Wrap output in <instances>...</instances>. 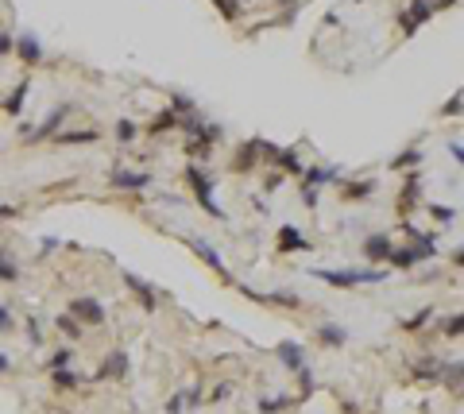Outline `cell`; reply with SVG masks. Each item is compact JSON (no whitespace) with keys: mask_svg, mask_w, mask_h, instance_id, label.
<instances>
[{"mask_svg":"<svg viewBox=\"0 0 464 414\" xmlns=\"http://www.w3.org/2000/svg\"><path fill=\"white\" fill-rule=\"evenodd\" d=\"M259 144H263L259 136L244 139V144L236 148V155H232V167H228V170H232V175H252L256 167H263V159H259Z\"/></svg>","mask_w":464,"mask_h":414,"instance_id":"obj_17","label":"cell"},{"mask_svg":"<svg viewBox=\"0 0 464 414\" xmlns=\"http://www.w3.org/2000/svg\"><path fill=\"white\" fill-rule=\"evenodd\" d=\"M275 248H279V256H302V252H314V244H310V237L302 233L298 225H279L275 233Z\"/></svg>","mask_w":464,"mask_h":414,"instance_id":"obj_12","label":"cell"},{"mask_svg":"<svg viewBox=\"0 0 464 414\" xmlns=\"http://www.w3.org/2000/svg\"><path fill=\"white\" fill-rule=\"evenodd\" d=\"M445 364H449V360H441V356H434V353H425L422 360H414V368H410V379H414V384H441Z\"/></svg>","mask_w":464,"mask_h":414,"instance_id":"obj_18","label":"cell"},{"mask_svg":"<svg viewBox=\"0 0 464 414\" xmlns=\"http://www.w3.org/2000/svg\"><path fill=\"white\" fill-rule=\"evenodd\" d=\"M283 178H287V175H283V170H271V175L263 178V190H267V194H275V190L283 186Z\"/></svg>","mask_w":464,"mask_h":414,"instance_id":"obj_50","label":"cell"},{"mask_svg":"<svg viewBox=\"0 0 464 414\" xmlns=\"http://www.w3.org/2000/svg\"><path fill=\"white\" fill-rule=\"evenodd\" d=\"M434 0H410L403 12H399V31H403V39H414L418 28H425V23L434 20Z\"/></svg>","mask_w":464,"mask_h":414,"instance_id":"obj_7","label":"cell"},{"mask_svg":"<svg viewBox=\"0 0 464 414\" xmlns=\"http://www.w3.org/2000/svg\"><path fill=\"white\" fill-rule=\"evenodd\" d=\"M294 406H302L298 403V395H259L256 399L259 414H287V411H294Z\"/></svg>","mask_w":464,"mask_h":414,"instance_id":"obj_25","label":"cell"},{"mask_svg":"<svg viewBox=\"0 0 464 414\" xmlns=\"http://www.w3.org/2000/svg\"><path fill=\"white\" fill-rule=\"evenodd\" d=\"M294 379H298V403H306V399H310V395H314L317 391V379H314V368H310V364H302V368H298V372H294Z\"/></svg>","mask_w":464,"mask_h":414,"instance_id":"obj_35","label":"cell"},{"mask_svg":"<svg viewBox=\"0 0 464 414\" xmlns=\"http://www.w3.org/2000/svg\"><path fill=\"white\" fill-rule=\"evenodd\" d=\"M391 248H395V240L387 237V233H372V237H364V244H360V256H364L372 267H387Z\"/></svg>","mask_w":464,"mask_h":414,"instance_id":"obj_16","label":"cell"},{"mask_svg":"<svg viewBox=\"0 0 464 414\" xmlns=\"http://www.w3.org/2000/svg\"><path fill=\"white\" fill-rule=\"evenodd\" d=\"M70 117H74V105H70V101L54 105V109H50L43 120H35V132L28 136V148H31V144H47V139H54L62 128H66V120H70Z\"/></svg>","mask_w":464,"mask_h":414,"instance_id":"obj_5","label":"cell"},{"mask_svg":"<svg viewBox=\"0 0 464 414\" xmlns=\"http://www.w3.org/2000/svg\"><path fill=\"white\" fill-rule=\"evenodd\" d=\"M28 93H31V78H20L16 86L8 89V97L0 101V109L8 112L12 120H20L23 117V105H28Z\"/></svg>","mask_w":464,"mask_h":414,"instance_id":"obj_23","label":"cell"},{"mask_svg":"<svg viewBox=\"0 0 464 414\" xmlns=\"http://www.w3.org/2000/svg\"><path fill=\"white\" fill-rule=\"evenodd\" d=\"M97 139H101L97 128H62L50 144L54 148H85V144H97Z\"/></svg>","mask_w":464,"mask_h":414,"instance_id":"obj_24","label":"cell"},{"mask_svg":"<svg viewBox=\"0 0 464 414\" xmlns=\"http://www.w3.org/2000/svg\"><path fill=\"white\" fill-rule=\"evenodd\" d=\"M182 395H186V406H190V411H198V406H205V387H201V384L186 387Z\"/></svg>","mask_w":464,"mask_h":414,"instance_id":"obj_44","label":"cell"},{"mask_svg":"<svg viewBox=\"0 0 464 414\" xmlns=\"http://www.w3.org/2000/svg\"><path fill=\"white\" fill-rule=\"evenodd\" d=\"M112 136H117L120 148H132V144L143 136V124H139V120H132V117H120L117 124H112Z\"/></svg>","mask_w":464,"mask_h":414,"instance_id":"obj_29","label":"cell"},{"mask_svg":"<svg viewBox=\"0 0 464 414\" xmlns=\"http://www.w3.org/2000/svg\"><path fill=\"white\" fill-rule=\"evenodd\" d=\"M410 252H414L418 264L437 259V237H434V233H414V237H410Z\"/></svg>","mask_w":464,"mask_h":414,"instance_id":"obj_28","label":"cell"},{"mask_svg":"<svg viewBox=\"0 0 464 414\" xmlns=\"http://www.w3.org/2000/svg\"><path fill=\"white\" fill-rule=\"evenodd\" d=\"M228 395H232V379H221V384L213 387V395H209L205 403H225Z\"/></svg>","mask_w":464,"mask_h":414,"instance_id":"obj_45","label":"cell"},{"mask_svg":"<svg viewBox=\"0 0 464 414\" xmlns=\"http://www.w3.org/2000/svg\"><path fill=\"white\" fill-rule=\"evenodd\" d=\"M437 329H441L445 341H461V337H464V310H461V314L441 317V326H437Z\"/></svg>","mask_w":464,"mask_h":414,"instance_id":"obj_38","label":"cell"},{"mask_svg":"<svg viewBox=\"0 0 464 414\" xmlns=\"http://www.w3.org/2000/svg\"><path fill=\"white\" fill-rule=\"evenodd\" d=\"M298 197H302V206H306V209H317V201H321V190H306V186H298Z\"/></svg>","mask_w":464,"mask_h":414,"instance_id":"obj_48","label":"cell"},{"mask_svg":"<svg viewBox=\"0 0 464 414\" xmlns=\"http://www.w3.org/2000/svg\"><path fill=\"white\" fill-rule=\"evenodd\" d=\"M47 379L54 391H78V387L93 384V372H81V368L70 364V368H59V372H47Z\"/></svg>","mask_w":464,"mask_h":414,"instance_id":"obj_19","label":"cell"},{"mask_svg":"<svg viewBox=\"0 0 464 414\" xmlns=\"http://www.w3.org/2000/svg\"><path fill=\"white\" fill-rule=\"evenodd\" d=\"M120 279H124V286L136 295L139 310H143V314H155V310H159V290H155V286H151L143 275H136V271H124Z\"/></svg>","mask_w":464,"mask_h":414,"instance_id":"obj_14","label":"cell"},{"mask_svg":"<svg viewBox=\"0 0 464 414\" xmlns=\"http://www.w3.org/2000/svg\"><path fill=\"white\" fill-rule=\"evenodd\" d=\"M236 290L248 295L252 302H259V306H279V310H302V306H306V298L298 295V290H252V286L240 283V279H236Z\"/></svg>","mask_w":464,"mask_h":414,"instance_id":"obj_6","label":"cell"},{"mask_svg":"<svg viewBox=\"0 0 464 414\" xmlns=\"http://www.w3.org/2000/svg\"><path fill=\"white\" fill-rule=\"evenodd\" d=\"M186 248H190V252H194V256H198L201 264H205L209 271H213V275H217V279H221V283H225V286H236V275L228 271L225 256H221V252H217V248H213V244H209L205 237H186Z\"/></svg>","mask_w":464,"mask_h":414,"instance_id":"obj_4","label":"cell"},{"mask_svg":"<svg viewBox=\"0 0 464 414\" xmlns=\"http://www.w3.org/2000/svg\"><path fill=\"white\" fill-rule=\"evenodd\" d=\"M314 279H321L325 286L333 290H356V286H376V283H387L391 279V267H348V271H333V267H314L310 271Z\"/></svg>","mask_w":464,"mask_h":414,"instance_id":"obj_1","label":"cell"},{"mask_svg":"<svg viewBox=\"0 0 464 414\" xmlns=\"http://www.w3.org/2000/svg\"><path fill=\"white\" fill-rule=\"evenodd\" d=\"M275 356H279V364L287 368V372H298L302 364H310V360H306V345H302V341H279Z\"/></svg>","mask_w":464,"mask_h":414,"instance_id":"obj_22","label":"cell"},{"mask_svg":"<svg viewBox=\"0 0 464 414\" xmlns=\"http://www.w3.org/2000/svg\"><path fill=\"white\" fill-rule=\"evenodd\" d=\"M20 275H23V267H20V259H12V252H4L0 248V283H20Z\"/></svg>","mask_w":464,"mask_h":414,"instance_id":"obj_34","label":"cell"},{"mask_svg":"<svg viewBox=\"0 0 464 414\" xmlns=\"http://www.w3.org/2000/svg\"><path fill=\"white\" fill-rule=\"evenodd\" d=\"M461 0H434V12H449V8H456Z\"/></svg>","mask_w":464,"mask_h":414,"instance_id":"obj_54","label":"cell"},{"mask_svg":"<svg viewBox=\"0 0 464 414\" xmlns=\"http://www.w3.org/2000/svg\"><path fill=\"white\" fill-rule=\"evenodd\" d=\"M23 217V206H8V201H0V221H16Z\"/></svg>","mask_w":464,"mask_h":414,"instance_id":"obj_51","label":"cell"},{"mask_svg":"<svg viewBox=\"0 0 464 414\" xmlns=\"http://www.w3.org/2000/svg\"><path fill=\"white\" fill-rule=\"evenodd\" d=\"M345 170L336 167V163H317V167H306V175L298 178V186L306 190H325V186H336Z\"/></svg>","mask_w":464,"mask_h":414,"instance_id":"obj_15","label":"cell"},{"mask_svg":"<svg viewBox=\"0 0 464 414\" xmlns=\"http://www.w3.org/2000/svg\"><path fill=\"white\" fill-rule=\"evenodd\" d=\"M182 411H186V395L178 391V395H170V399H167V406H163V414H182Z\"/></svg>","mask_w":464,"mask_h":414,"instance_id":"obj_47","label":"cell"},{"mask_svg":"<svg viewBox=\"0 0 464 414\" xmlns=\"http://www.w3.org/2000/svg\"><path fill=\"white\" fill-rule=\"evenodd\" d=\"M437 117H464V93H453V97L437 109Z\"/></svg>","mask_w":464,"mask_h":414,"instance_id":"obj_43","label":"cell"},{"mask_svg":"<svg viewBox=\"0 0 464 414\" xmlns=\"http://www.w3.org/2000/svg\"><path fill=\"white\" fill-rule=\"evenodd\" d=\"M70 314L78 317L85 329H97V326H105L109 322V310H105V302L101 298H93V295H78V298H70V306H66Z\"/></svg>","mask_w":464,"mask_h":414,"instance_id":"obj_8","label":"cell"},{"mask_svg":"<svg viewBox=\"0 0 464 414\" xmlns=\"http://www.w3.org/2000/svg\"><path fill=\"white\" fill-rule=\"evenodd\" d=\"M0 333H16V314H12V306H0Z\"/></svg>","mask_w":464,"mask_h":414,"instance_id":"obj_46","label":"cell"},{"mask_svg":"<svg viewBox=\"0 0 464 414\" xmlns=\"http://www.w3.org/2000/svg\"><path fill=\"white\" fill-rule=\"evenodd\" d=\"M8 368H12V356H4V353H0V372H8Z\"/></svg>","mask_w":464,"mask_h":414,"instance_id":"obj_56","label":"cell"},{"mask_svg":"<svg viewBox=\"0 0 464 414\" xmlns=\"http://www.w3.org/2000/svg\"><path fill=\"white\" fill-rule=\"evenodd\" d=\"M170 109H174L178 117H194V112H201L198 101L190 97V93H182V89H174V93H170Z\"/></svg>","mask_w":464,"mask_h":414,"instance_id":"obj_39","label":"cell"},{"mask_svg":"<svg viewBox=\"0 0 464 414\" xmlns=\"http://www.w3.org/2000/svg\"><path fill=\"white\" fill-rule=\"evenodd\" d=\"M437 317V306H422L418 314H410V317H403V329L406 333H422V329H430V322Z\"/></svg>","mask_w":464,"mask_h":414,"instance_id":"obj_32","label":"cell"},{"mask_svg":"<svg viewBox=\"0 0 464 414\" xmlns=\"http://www.w3.org/2000/svg\"><path fill=\"white\" fill-rule=\"evenodd\" d=\"M213 8L221 12V20L225 23H236L244 16V0H213Z\"/></svg>","mask_w":464,"mask_h":414,"instance_id":"obj_40","label":"cell"},{"mask_svg":"<svg viewBox=\"0 0 464 414\" xmlns=\"http://www.w3.org/2000/svg\"><path fill=\"white\" fill-rule=\"evenodd\" d=\"M182 178H186V186H190V194H194V201L205 209L209 217L225 221V209H221V201H217V182H213V175H209L201 163H190V167L182 170Z\"/></svg>","mask_w":464,"mask_h":414,"instance_id":"obj_2","label":"cell"},{"mask_svg":"<svg viewBox=\"0 0 464 414\" xmlns=\"http://www.w3.org/2000/svg\"><path fill=\"white\" fill-rule=\"evenodd\" d=\"M16 62H23L28 70H35V66L47 62V47L39 43L35 31H20V35H16Z\"/></svg>","mask_w":464,"mask_h":414,"instance_id":"obj_13","label":"cell"},{"mask_svg":"<svg viewBox=\"0 0 464 414\" xmlns=\"http://www.w3.org/2000/svg\"><path fill=\"white\" fill-rule=\"evenodd\" d=\"M441 384L449 387L453 395H464V360H449V364H445Z\"/></svg>","mask_w":464,"mask_h":414,"instance_id":"obj_33","label":"cell"},{"mask_svg":"<svg viewBox=\"0 0 464 414\" xmlns=\"http://www.w3.org/2000/svg\"><path fill=\"white\" fill-rule=\"evenodd\" d=\"M128 372H132V356L124 353V348H112V353L97 364V372H93V384H109V379L117 384V379H124Z\"/></svg>","mask_w":464,"mask_h":414,"instance_id":"obj_11","label":"cell"},{"mask_svg":"<svg viewBox=\"0 0 464 414\" xmlns=\"http://www.w3.org/2000/svg\"><path fill=\"white\" fill-rule=\"evenodd\" d=\"M221 139H225V128H221L217 120H205V128H201L198 136H186V155H190V163H209Z\"/></svg>","mask_w":464,"mask_h":414,"instance_id":"obj_3","label":"cell"},{"mask_svg":"<svg viewBox=\"0 0 464 414\" xmlns=\"http://www.w3.org/2000/svg\"><path fill=\"white\" fill-rule=\"evenodd\" d=\"M74 356H78V353H74L70 345L54 348V353H50L47 360H43V372H59V368H70V364H74Z\"/></svg>","mask_w":464,"mask_h":414,"instance_id":"obj_36","label":"cell"},{"mask_svg":"<svg viewBox=\"0 0 464 414\" xmlns=\"http://www.w3.org/2000/svg\"><path fill=\"white\" fill-rule=\"evenodd\" d=\"M275 167L283 170V175H290V178H302V175H306V163H302V155H298V148H279V159H275Z\"/></svg>","mask_w":464,"mask_h":414,"instance_id":"obj_30","label":"cell"},{"mask_svg":"<svg viewBox=\"0 0 464 414\" xmlns=\"http://www.w3.org/2000/svg\"><path fill=\"white\" fill-rule=\"evenodd\" d=\"M387 267L391 271H410V267H418L414 252H410V244L406 248H391V259H387Z\"/></svg>","mask_w":464,"mask_h":414,"instance_id":"obj_37","label":"cell"},{"mask_svg":"<svg viewBox=\"0 0 464 414\" xmlns=\"http://www.w3.org/2000/svg\"><path fill=\"white\" fill-rule=\"evenodd\" d=\"M54 248H59V240H54V237H47V240H43V256H50Z\"/></svg>","mask_w":464,"mask_h":414,"instance_id":"obj_55","label":"cell"},{"mask_svg":"<svg viewBox=\"0 0 464 414\" xmlns=\"http://www.w3.org/2000/svg\"><path fill=\"white\" fill-rule=\"evenodd\" d=\"M8 55H16V35L0 31V59H8Z\"/></svg>","mask_w":464,"mask_h":414,"instance_id":"obj_49","label":"cell"},{"mask_svg":"<svg viewBox=\"0 0 464 414\" xmlns=\"http://www.w3.org/2000/svg\"><path fill=\"white\" fill-rule=\"evenodd\" d=\"M449 155H453L456 163L464 167V144H461V139H449Z\"/></svg>","mask_w":464,"mask_h":414,"instance_id":"obj_53","label":"cell"},{"mask_svg":"<svg viewBox=\"0 0 464 414\" xmlns=\"http://www.w3.org/2000/svg\"><path fill=\"white\" fill-rule=\"evenodd\" d=\"M449 264H453V267H461V271H464V244L449 248Z\"/></svg>","mask_w":464,"mask_h":414,"instance_id":"obj_52","label":"cell"},{"mask_svg":"<svg viewBox=\"0 0 464 414\" xmlns=\"http://www.w3.org/2000/svg\"><path fill=\"white\" fill-rule=\"evenodd\" d=\"M317 345L321 348H345L348 345V329L345 326H336V322H325V326H317Z\"/></svg>","mask_w":464,"mask_h":414,"instance_id":"obj_26","label":"cell"},{"mask_svg":"<svg viewBox=\"0 0 464 414\" xmlns=\"http://www.w3.org/2000/svg\"><path fill=\"white\" fill-rule=\"evenodd\" d=\"M155 178L151 170H132V167H112L109 170V190H120V194H136V190H148Z\"/></svg>","mask_w":464,"mask_h":414,"instance_id":"obj_10","label":"cell"},{"mask_svg":"<svg viewBox=\"0 0 464 414\" xmlns=\"http://www.w3.org/2000/svg\"><path fill=\"white\" fill-rule=\"evenodd\" d=\"M54 329H59L66 341H81L85 337V326H81L78 317L70 314V310H62V314H54Z\"/></svg>","mask_w":464,"mask_h":414,"instance_id":"obj_31","label":"cell"},{"mask_svg":"<svg viewBox=\"0 0 464 414\" xmlns=\"http://www.w3.org/2000/svg\"><path fill=\"white\" fill-rule=\"evenodd\" d=\"M178 128H182V117H178V112L167 105V109H159L155 117H151L148 124H143V136L159 139V136H167V132H178Z\"/></svg>","mask_w":464,"mask_h":414,"instance_id":"obj_21","label":"cell"},{"mask_svg":"<svg viewBox=\"0 0 464 414\" xmlns=\"http://www.w3.org/2000/svg\"><path fill=\"white\" fill-rule=\"evenodd\" d=\"M23 329H28V345H31V348H43V345H47V337H43V317H39V314H28Z\"/></svg>","mask_w":464,"mask_h":414,"instance_id":"obj_41","label":"cell"},{"mask_svg":"<svg viewBox=\"0 0 464 414\" xmlns=\"http://www.w3.org/2000/svg\"><path fill=\"white\" fill-rule=\"evenodd\" d=\"M422 163H425V151L422 148H406V151H399V155L387 163V170L406 175V170H422Z\"/></svg>","mask_w":464,"mask_h":414,"instance_id":"obj_27","label":"cell"},{"mask_svg":"<svg viewBox=\"0 0 464 414\" xmlns=\"http://www.w3.org/2000/svg\"><path fill=\"white\" fill-rule=\"evenodd\" d=\"M418 206H425V194H422V170H406L403 175V186H399V201H395V209H399V217H410Z\"/></svg>","mask_w":464,"mask_h":414,"instance_id":"obj_9","label":"cell"},{"mask_svg":"<svg viewBox=\"0 0 464 414\" xmlns=\"http://www.w3.org/2000/svg\"><path fill=\"white\" fill-rule=\"evenodd\" d=\"M376 178H352V182H336V194H341V201H367V197H376Z\"/></svg>","mask_w":464,"mask_h":414,"instance_id":"obj_20","label":"cell"},{"mask_svg":"<svg viewBox=\"0 0 464 414\" xmlns=\"http://www.w3.org/2000/svg\"><path fill=\"white\" fill-rule=\"evenodd\" d=\"M425 213H430V217H434L441 228L456 221V209H453V206H437V201H425Z\"/></svg>","mask_w":464,"mask_h":414,"instance_id":"obj_42","label":"cell"}]
</instances>
